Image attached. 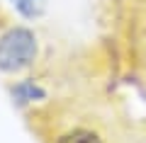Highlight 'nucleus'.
Here are the masks:
<instances>
[{"mask_svg": "<svg viewBox=\"0 0 146 143\" xmlns=\"http://www.w3.org/2000/svg\"><path fill=\"white\" fill-rule=\"evenodd\" d=\"M36 58V36L32 29L12 27L0 36V71L20 73Z\"/></svg>", "mask_w": 146, "mask_h": 143, "instance_id": "1", "label": "nucleus"}, {"mask_svg": "<svg viewBox=\"0 0 146 143\" xmlns=\"http://www.w3.org/2000/svg\"><path fill=\"white\" fill-rule=\"evenodd\" d=\"M54 143H105V138L90 126H73L68 131L58 133Z\"/></svg>", "mask_w": 146, "mask_h": 143, "instance_id": "2", "label": "nucleus"}, {"mask_svg": "<svg viewBox=\"0 0 146 143\" xmlns=\"http://www.w3.org/2000/svg\"><path fill=\"white\" fill-rule=\"evenodd\" d=\"M15 10L20 12L27 20H36V17L44 15V7H46V0H10Z\"/></svg>", "mask_w": 146, "mask_h": 143, "instance_id": "3", "label": "nucleus"}, {"mask_svg": "<svg viewBox=\"0 0 146 143\" xmlns=\"http://www.w3.org/2000/svg\"><path fill=\"white\" fill-rule=\"evenodd\" d=\"M12 95L17 97V102H32V100H42L44 97V90L39 85H34V82L25 80V82H20V85H15Z\"/></svg>", "mask_w": 146, "mask_h": 143, "instance_id": "4", "label": "nucleus"}]
</instances>
